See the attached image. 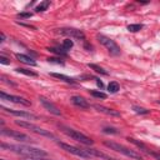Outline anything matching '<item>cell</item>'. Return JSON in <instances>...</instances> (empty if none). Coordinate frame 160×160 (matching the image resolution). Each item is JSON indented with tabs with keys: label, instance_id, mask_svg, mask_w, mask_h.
Wrapping results in <instances>:
<instances>
[{
	"label": "cell",
	"instance_id": "18",
	"mask_svg": "<svg viewBox=\"0 0 160 160\" xmlns=\"http://www.w3.org/2000/svg\"><path fill=\"white\" fill-rule=\"evenodd\" d=\"M88 66H89L90 69H92L94 71H96L98 74H101V75H108V74H109L106 70H104L101 66H99V65H96V64H88Z\"/></svg>",
	"mask_w": 160,
	"mask_h": 160
},
{
	"label": "cell",
	"instance_id": "9",
	"mask_svg": "<svg viewBox=\"0 0 160 160\" xmlns=\"http://www.w3.org/2000/svg\"><path fill=\"white\" fill-rule=\"evenodd\" d=\"M56 31L61 35H66V36H70L74 39H79V40L85 39V34L81 30L75 29V28H61V29H56Z\"/></svg>",
	"mask_w": 160,
	"mask_h": 160
},
{
	"label": "cell",
	"instance_id": "5",
	"mask_svg": "<svg viewBox=\"0 0 160 160\" xmlns=\"http://www.w3.org/2000/svg\"><path fill=\"white\" fill-rule=\"evenodd\" d=\"M98 40L100 41V44H102V45L105 46V49H106L111 55H119V54L121 52L120 46H119L112 39H110V38H108V36H105V35L99 34V35H98Z\"/></svg>",
	"mask_w": 160,
	"mask_h": 160
},
{
	"label": "cell",
	"instance_id": "19",
	"mask_svg": "<svg viewBox=\"0 0 160 160\" xmlns=\"http://www.w3.org/2000/svg\"><path fill=\"white\" fill-rule=\"evenodd\" d=\"M50 5V1L49 0H45V1H41L36 8H35V11L36 12H40V11H45Z\"/></svg>",
	"mask_w": 160,
	"mask_h": 160
},
{
	"label": "cell",
	"instance_id": "26",
	"mask_svg": "<svg viewBox=\"0 0 160 160\" xmlns=\"http://www.w3.org/2000/svg\"><path fill=\"white\" fill-rule=\"evenodd\" d=\"M102 131H104L105 134H119L118 129H115V128H111V126H105V128L102 129Z\"/></svg>",
	"mask_w": 160,
	"mask_h": 160
},
{
	"label": "cell",
	"instance_id": "35",
	"mask_svg": "<svg viewBox=\"0 0 160 160\" xmlns=\"http://www.w3.org/2000/svg\"><path fill=\"white\" fill-rule=\"evenodd\" d=\"M159 104H160V101H159Z\"/></svg>",
	"mask_w": 160,
	"mask_h": 160
},
{
	"label": "cell",
	"instance_id": "13",
	"mask_svg": "<svg viewBox=\"0 0 160 160\" xmlns=\"http://www.w3.org/2000/svg\"><path fill=\"white\" fill-rule=\"evenodd\" d=\"M71 102L75 105V106H79V108H81V109H89L90 108V104L82 98V96H79V95H74V96H71Z\"/></svg>",
	"mask_w": 160,
	"mask_h": 160
},
{
	"label": "cell",
	"instance_id": "6",
	"mask_svg": "<svg viewBox=\"0 0 160 160\" xmlns=\"http://www.w3.org/2000/svg\"><path fill=\"white\" fill-rule=\"evenodd\" d=\"M59 146L61 149H64L65 151L75 155V156H79V158H82V159H91L92 156L85 150V149H80V148H76V146H72V145H69V144H65V142H58Z\"/></svg>",
	"mask_w": 160,
	"mask_h": 160
},
{
	"label": "cell",
	"instance_id": "28",
	"mask_svg": "<svg viewBox=\"0 0 160 160\" xmlns=\"http://www.w3.org/2000/svg\"><path fill=\"white\" fill-rule=\"evenodd\" d=\"M49 50L52 51V52H56V54H59V55H64V56L66 55V51H65L64 49L60 50V49H58V48H49Z\"/></svg>",
	"mask_w": 160,
	"mask_h": 160
},
{
	"label": "cell",
	"instance_id": "30",
	"mask_svg": "<svg viewBox=\"0 0 160 160\" xmlns=\"http://www.w3.org/2000/svg\"><path fill=\"white\" fill-rule=\"evenodd\" d=\"M148 155H150V156H152V158H155L156 160H160V152H156V151H154V150H149L148 152H146Z\"/></svg>",
	"mask_w": 160,
	"mask_h": 160
},
{
	"label": "cell",
	"instance_id": "16",
	"mask_svg": "<svg viewBox=\"0 0 160 160\" xmlns=\"http://www.w3.org/2000/svg\"><path fill=\"white\" fill-rule=\"evenodd\" d=\"M16 59L20 60L21 62L26 64V65H31V66H35L36 65V61L32 58H30V56H28L25 54H16Z\"/></svg>",
	"mask_w": 160,
	"mask_h": 160
},
{
	"label": "cell",
	"instance_id": "25",
	"mask_svg": "<svg viewBox=\"0 0 160 160\" xmlns=\"http://www.w3.org/2000/svg\"><path fill=\"white\" fill-rule=\"evenodd\" d=\"M132 110H134L136 114H149V112H150V110L144 109V108H140V106H132Z\"/></svg>",
	"mask_w": 160,
	"mask_h": 160
},
{
	"label": "cell",
	"instance_id": "24",
	"mask_svg": "<svg viewBox=\"0 0 160 160\" xmlns=\"http://www.w3.org/2000/svg\"><path fill=\"white\" fill-rule=\"evenodd\" d=\"M90 94L95 98H99V99H106V94L102 92V91H98V90H90Z\"/></svg>",
	"mask_w": 160,
	"mask_h": 160
},
{
	"label": "cell",
	"instance_id": "15",
	"mask_svg": "<svg viewBox=\"0 0 160 160\" xmlns=\"http://www.w3.org/2000/svg\"><path fill=\"white\" fill-rule=\"evenodd\" d=\"M50 76L56 78V79H59V80H61V81H64V82H66V84H76V80H75V79L69 78V76H66V75H64V74H59V72H50Z\"/></svg>",
	"mask_w": 160,
	"mask_h": 160
},
{
	"label": "cell",
	"instance_id": "22",
	"mask_svg": "<svg viewBox=\"0 0 160 160\" xmlns=\"http://www.w3.org/2000/svg\"><path fill=\"white\" fill-rule=\"evenodd\" d=\"M142 29V24H130L129 26H128V30L130 31V32H138V31H140Z\"/></svg>",
	"mask_w": 160,
	"mask_h": 160
},
{
	"label": "cell",
	"instance_id": "17",
	"mask_svg": "<svg viewBox=\"0 0 160 160\" xmlns=\"http://www.w3.org/2000/svg\"><path fill=\"white\" fill-rule=\"evenodd\" d=\"M128 141L131 142V144H134L135 146H138V148H139L140 150H142L144 152H148V151L150 150L144 142H141V141H139V140H136V139H134V138H130V136H129V138H128Z\"/></svg>",
	"mask_w": 160,
	"mask_h": 160
},
{
	"label": "cell",
	"instance_id": "20",
	"mask_svg": "<svg viewBox=\"0 0 160 160\" xmlns=\"http://www.w3.org/2000/svg\"><path fill=\"white\" fill-rule=\"evenodd\" d=\"M18 72H20V74H24V75H28V76H38V74L36 72H34V71H31V70H28V69H24V68H18V69H15Z\"/></svg>",
	"mask_w": 160,
	"mask_h": 160
},
{
	"label": "cell",
	"instance_id": "11",
	"mask_svg": "<svg viewBox=\"0 0 160 160\" xmlns=\"http://www.w3.org/2000/svg\"><path fill=\"white\" fill-rule=\"evenodd\" d=\"M1 110L6 114H10V115H14V116H20V118H26V119H36L38 116L31 114V112H28V111H22V110H14V109H8L5 106H1Z\"/></svg>",
	"mask_w": 160,
	"mask_h": 160
},
{
	"label": "cell",
	"instance_id": "27",
	"mask_svg": "<svg viewBox=\"0 0 160 160\" xmlns=\"http://www.w3.org/2000/svg\"><path fill=\"white\" fill-rule=\"evenodd\" d=\"M21 160H50V159H45L41 156H21Z\"/></svg>",
	"mask_w": 160,
	"mask_h": 160
},
{
	"label": "cell",
	"instance_id": "4",
	"mask_svg": "<svg viewBox=\"0 0 160 160\" xmlns=\"http://www.w3.org/2000/svg\"><path fill=\"white\" fill-rule=\"evenodd\" d=\"M15 124L19 125V126H21V128H24V129H28V130H30V131H32V132H35V134H39V135H42V136H46V138H50V139L56 140V138H55L54 134H51L50 131H48V130H45V129H42V128H39V126H36V125H34V124H31V122H29V121L15 120Z\"/></svg>",
	"mask_w": 160,
	"mask_h": 160
},
{
	"label": "cell",
	"instance_id": "7",
	"mask_svg": "<svg viewBox=\"0 0 160 160\" xmlns=\"http://www.w3.org/2000/svg\"><path fill=\"white\" fill-rule=\"evenodd\" d=\"M1 135L4 136H9V138H12L14 140H18V141H22V142H29V141H32L30 139V136L22 134V132H19V131H15V130H11V129H5V128H1Z\"/></svg>",
	"mask_w": 160,
	"mask_h": 160
},
{
	"label": "cell",
	"instance_id": "1",
	"mask_svg": "<svg viewBox=\"0 0 160 160\" xmlns=\"http://www.w3.org/2000/svg\"><path fill=\"white\" fill-rule=\"evenodd\" d=\"M1 149L19 154L20 156H41V158L48 156V152L45 150L39 149V148H32L29 145H15V144L1 142Z\"/></svg>",
	"mask_w": 160,
	"mask_h": 160
},
{
	"label": "cell",
	"instance_id": "32",
	"mask_svg": "<svg viewBox=\"0 0 160 160\" xmlns=\"http://www.w3.org/2000/svg\"><path fill=\"white\" fill-rule=\"evenodd\" d=\"M0 62H1V64H5V65H9V64H10V60H9L8 58H5L4 55H1V56H0Z\"/></svg>",
	"mask_w": 160,
	"mask_h": 160
},
{
	"label": "cell",
	"instance_id": "2",
	"mask_svg": "<svg viewBox=\"0 0 160 160\" xmlns=\"http://www.w3.org/2000/svg\"><path fill=\"white\" fill-rule=\"evenodd\" d=\"M58 126H59V129H60L65 135L70 136L71 139H74V140L81 142V144H84V145H92V144H94V140H92V139H90V138L86 136L85 134H82V132H80V131H78V130H75V129H72V128H69V126L62 125V124H59Z\"/></svg>",
	"mask_w": 160,
	"mask_h": 160
},
{
	"label": "cell",
	"instance_id": "8",
	"mask_svg": "<svg viewBox=\"0 0 160 160\" xmlns=\"http://www.w3.org/2000/svg\"><path fill=\"white\" fill-rule=\"evenodd\" d=\"M0 98H1V100L10 101V102H15V104H21V105H25V106H30V105H31V101H30V100H28V99H25V98H21V96L6 94L5 91H1V92H0Z\"/></svg>",
	"mask_w": 160,
	"mask_h": 160
},
{
	"label": "cell",
	"instance_id": "29",
	"mask_svg": "<svg viewBox=\"0 0 160 160\" xmlns=\"http://www.w3.org/2000/svg\"><path fill=\"white\" fill-rule=\"evenodd\" d=\"M48 61H49V62H54V64L64 65V61H62L61 59H59V58H49V59H48Z\"/></svg>",
	"mask_w": 160,
	"mask_h": 160
},
{
	"label": "cell",
	"instance_id": "31",
	"mask_svg": "<svg viewBox=\"0 0 160 160\" xmlns=\"http://www.w3.org/2000/svg\"><path fill=\"white\" fill-rule=\"evenodd\" d=\"M31 16H32L31 12H20V14H18V18H20V19H28V18H31Z\"/></svg>",
	"mask_w": 160,
	"mask_h": 160
},
{
	"label": "cell",
	"instance_id": "23",
	"mask_svg": "<svg viewBox=\"0 0 160 160\" xmlns=\"http://www.w3.org/2000/svg\"><path fill=\"white\" fill-rule=\"evenodd\" d=\"M74 46V42H72V40H70V39H65L64 41H62V45H61V48L66 51V50H70L71 48Z\"/></svg>",
	"mask_w": 160,
	"mask_h": 160
},
{
	"label": "cell",
	"instance_id": "10",
	"mask_svg": "<svg viewBox=\"0 0 160 160\" xmlns=\"http://www.w3.org/2000/svg\"><path fill=\"white\" fill-rule=\"evenodd\" d=\"M39 100H40V102L42 104V106H44L49 112H51V114H54V115H58V116L61 115V111L58 109V106H56L55 104H52L50 100H48L45 96H39Z\"/></svg>",
	"mask_w": 160,
	"mask_h": 160
},
{
	"label": "cell",
	"instance_id": "3",
	"mask_svg": "<svg viewBox=\"0 0 160 160\" xmlns=\"http://www.w3.org/2000/svg\"><path fill=\"white\" fill-rule=\"evenodd\" d=\"M104 145L106 146V148H109L110 150H114V151H118V152H120V154H122V155H125V156H128V158H130V159H134V160H142V156L139 154V152H136L135 150H131V149H129V148H126V146H124V145H121V144H118V142H115V141H104Z\"/></svg>",
	"mask_w": 160,
	"mask_h": 160
},
{
	"label": "cell",
	"instance_id": "33",
	"mask_svg": "<svg viewBox=\"0 0 160 160\" xmlns=\"http://www.w3.org/2000/svg\"><path fill=\"white\" fill-rule=\"evenodd\" d=\"M95 80H96V85H98L100 89H102V88H104V84H102V81H101L100 79H96V78H95Z\"/></svg>",
	"mask_w": 160,
	"mask_h": 160
},
{
	"label": "cell",
	"instance_id": "21",
	"mask_svg": "<svg viewBox=\"0 0 160 160\" xmlns=\"http://www.w3.org/2000/svg\"><path fill=\"white\" fill-rule=\"evenodd\" d=\"M120 89V86H119V84L116 82V81H110L109 82V85H108V90L110 91V92H118V90Z\"/></svg>",
	"mask_w": 160,
	"mask_h": 160
},
{
	"label": "cell",
	"instance_id": "14",
	"mask_svg": "<svg viewBox=\"0 0 160 160\" xmlns=\"http://www.w3.org/2000/svg\"><path fill=\"white\" fill-rule=\"evenodd\" d=\"M85 150L91 156H96V158H100V159H104V160H116V159H114V158H111V156H109V155H106V154H104V152H101L96 149H85Z\"/></svg>",
	"mask_w": 160,
	"mask_h": 160
},
{
	"label": "cell",
	"instance_id": "34",
	"mask_svg": "<svg viewBox=\"0 0 160 160\" xmlns=\"http://www.w3.org/2000/svg\"><path fill=\"white\" fill-rule=\"evenodd\" d=\"M0 36H1V40H0V41H1V42H4V41H5V34H4V32H1V34H0Z\"/></svg>",
	"mask_w": 160,
	"mask_h": 160
},
{
	"label": "cell",
	"instance_id": "12",
	"mask_svg": "<svg viewBox=\"0 0 160 160\" xmlns=\"http://www.w3.org/2000/svg\"><path fill=\"white\" fill-rule=\"evenodd\" d=\"M92 108L96 109L99 112H102V114H106V115H110V116H116V118L121 116V114H120L119 111H116V110H114V109H110V108H106V106H104V105L94 104Z\"/></svg>",
	"mask_w": 160,
	"mask_h": 160
}]
</instances>
